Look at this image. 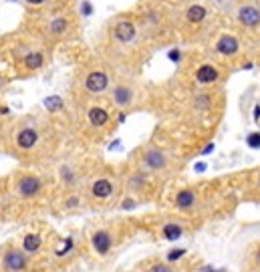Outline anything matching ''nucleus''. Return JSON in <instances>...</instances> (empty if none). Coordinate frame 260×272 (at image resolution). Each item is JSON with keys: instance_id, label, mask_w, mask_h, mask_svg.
Masks as SVG:
<instances>
[{"instance_id": "1", "label": "nucleus", "mask_w": 260, "mask_h": 272, "mask_svg": "<svg viewBox=\"0 0 260 272\" xmlns=\"http://www.w3.org/2000/svg\"><path fill=\"white\" fill-rule=\"evenodd\" d=\"M28 266V258L22 250L8 246L2 254V268L6 272H24Z\"/></svg>"}, {"instance_id": "2", "label": "nucleus", "mask_w": 260, "mask_h": 272, "mask_svg": "<svg viewBox=\"0 0 260 272\" xmlns=\"http://www.w3.org/2000/svg\"><path fill=\"white\" fill-rule=\"evenodd\" d=\"M41 190H43V182H41L39 175H33V173L22 175V177L18 179V184H16V194H18L22 200L37 198V196L41 194Z\"/></svg>"}, {"instance_id": "3", "label": "nucleus", "mask_w": 260, "mask_h": 272, "mask_svg": "<svg viewBox=\"0 0 260 272\" xmlns=\"http://www.w3.org/2000/svg\"><path fill=\"white\" fill-rule=\"evenodd\" d=\"M91 246H93V252L99 254V256H107L113 248V234L111 230L101 228V230H95L93 236H91Z\"/></svg>"}, {"instance_id": "4", "label": "nucleus", "mask_w": 260, "mask_h": 272, "mask_svg": "<svg viewBox=\"0 0 260 272\" xmlns=\"http://www.w3.org/2000/svg\"><path fill=\"white\" fill-rule=\"evenodd\" d=\"M107 87H109V77L103 71H91L85 77V89L91 95H101V93L107 91Z\"/></svg>"}, {"instance_id": "5", "label": "nucleus", "mask_w": 260, "mask_h": 272, "mask_svg": "<svg viewBox=\"0 0 260 272\" xmlns=\"http://www.w3.org/2000/svg\"><path fill=\"white\" fill-rule=\"evenodd\" d=\"M238 22L246 28H254L260 24V8L256 4H244L238 8Z\"/></svg>"}, {"instance_id": "6", "label": "nucleus", "mask_w": 260, "mask_h": 272, "mask_svg": "<svg viewBox=\"0 0 260 272\" xmlns=\"http://www.w3.org/2000/svg\"><path fill=\"white\" fill-rule=\"evenodd\" d=\"M135 35H137V31H135V24H133L131 20H119V22L115 24V28H113V37H115V41L121 43V45L133 43Z\"/></svg>"}, {"instance_id": "7", "label": "nucleus", "mask_w": 260, "mask_h": 272, "mask_svg": "<svg viewBox=\"0 0 260 272\" xmlns=\"http://www.w3.org/2000/svg\"><path fill=\"white\" fill-rule=\"evenodd\" d=\"M174 204H176V208L180 212H192L196 208V204H198V194L192 188H184V190H180L176 194Z\"/></svg>"}, {"instance_id": "8", "label": "nucleus", "mask_w": 260, "mask_h": 272, "mask_svg": "<svg viewBox=\"0 0 260 272\" xmlns=\"http://www.w3.org/2000/svg\"><path fill=\"white\" fill-rule=\"evenodd\" d=\"M141 163H143V167H146V169L159 171V169H163V167L167 165V158H165V154H163L161 149H157V147H152V149H148V152L143 154V158H141Z\"/></svg>"}, {"instance_id": "9", "label": "nucleus", "mask_w": 260, "mask_h": 272, "mask_svg": "<svg viewBox=\"0 0 260 272\" xmlns=\"http://www.w3.org/2000/svg\"><path fill=\"white\" fill-rule=\"evenodd\" d=\"M37 143H39V131H37L35 127H24V129L18 131V135H16V145H18V149L28 152V149H33Z\"/></svg>"}, {"instance_id": "10", "label": "nucleus", "mask_w": 260, "mask_h": 272, "mask_svg": "<svg viewBox=\"0 0 260 272\" xmlns=\"http://www.w3.org/2000/svg\"><path fill=\"white\" fill-rule=\"evenodd\" d=\"M238 49H240V43L232 35H222L216 41V51L220 54H224V56H234V54L238 53Z\"/></svg>"}, {"instance_id": "11", "label": "nucleus", "mask_w": 260, "mask_h": 272, "mask_svg": "<svg viewBox=\"0 0 260 272\" xmlns=\"http://www.w3.org/2000/svg\"><path fill=\"white\" fill-rule=\"evenodd\" d=\"M113 192H115V186H113V182L107 179V177L95 179L93 186H91V194H93L95 200H107V198L113 196Z\"/></svg>"}, {"instance_id": "12", "label": "nucleus", "mask_w": 260, "mask_h": 272, "mask_svg": "<svg viewBox=\"0 0 260 272\" xmlns=\"http://www.w3.org/2000/svg\"><path fill=\"white\" fill-rule=\"evenodd\" d=\"M111 99H113V103H115L117 107H127V105H131V101H133V91H131V87H127V85H117V87L113 89Z\"/></svg>"}, {"instance_id": "13", "label": "nucleus", "mask_w": 260, "mask_h": 272, "mask_svg": "<svg viewBox=\"0 0 260 272\" xmlns=\"http://www.w3.org/2000/svg\"><path fill=\"white\" fill-rule=\"evenodd\" d=\"M196 81L202 83V85L216 83V81H218V69H216L214 65H202V67H198V71H196Z\"/></svg>"}, {"instance_id": "14", "label": "nucleus", "mask_w": 260, "mask_h": 272, "mask_svg": "<svg viewBox=\"0 0 260 272\" xmlns=\"http://www.w3.org/2000/svg\"><path fill=\"white\" fill-rule=\"evenodd\" d=\"M182 236H184V226H182V224H178V222H167V224H163V228H161V238H163V240L176 242V240H180Z\"/></svg>"}, {"instance_id": "15", "label": "nucleus", "mask_w": 260, "mask_h": 272, "mask_svg": "<svg viewBox=\"0 0 260 272\" xmlns=\"http://www.w3.org/2000/svg\"><path fill=\"white\" fill-rule=\"evenodd\" d=\"M87 117H89V123L93 127H97V129H101V127H105L109 123V113L103 107H91L89 113H87Z\"/></svg>"}, {"instance_id": "16", "label": "nucleus", "mask_w": 260, "mask_h": 272, "mask_svg": "<svg viewBox=\"0 0 260 272\" xmlns=\"http://www.w3.org/2000/svg\"><path fill=\"white\" fill-rule=\"evenodd\" d=\"M41 246H43V238H41L39 234H26V236L22 238V250H24L26 254L39 252Z\"/></svg>"}, {"instance_id": "17", "label": "nucleus", "mask_w": 260, "mask_h": 272, "mask_svg": "<svg viewBox=\"0 0 260 272\" xmlns=\"http://www.w3.org/2000/svg\"><path fill=\"white\" fill-rule=\"evenodd\" d=\"M206 14H208V10H206L202 4H192V6L188 8V12H186V18H188V22L200 24V22L206 18Z\"/></svg>"}, {"instance_id": "18", "label": "nucleus", "mask_w": 260, "mask_h": 272, "mask_svg": "<svg viewBox=\"0 0 260 272\" xmlns=\"http://www.w3.org/2000/svg\"><path fill=\"white\" fill-rule=\"evenodd\" d=\"M43 65H45V56H43V53H39V51H33V53H28L24 56V67L28 71H37Z\"/></svg>"}, {"instance_id": "19", "label": "nucleus", "mask_w": 260, "mask_h": 272, "mask_svg": "<svg viewBox=\"0 0 260 272\" xmlns=\"http://www.w3.org/2000/svg\"><path fill=\"white\" fill-rule=\"evenodd\" d=\"M146 272H178L171 264H167V262H152Z\"/></svg>"}, {"instance_id": "20", "label": "nucleus", "mask_w": 260, "mask_h": 272, "mask_svg": "<svg viewBox=\"0 0 260 272\" xmlns=\"http://www.w3.org/2000/svg\"><path fill=\"white\" fill-rule=\"evenodd\" d=\"M45 107L49 109V111H61V109L65 107V103H63L61 97L52 95V97H47V99H45Z\"/></svg>"}, {"instance_id": "21", "label": "nucleus", "mask_w": 260, "mask_h": 272, "mask_svg": "<svg viewBox=\"0 0 260 272\" xmlns=\"http://www.w3.org/2000/svg\"><path fill=\"white\" fill-rule=\"evenodd\" d=\"M61 179H63L65 186H73L75 184V173H73V169L69 165H63L61 167Z\"/></svg>"}, {"instance_id": "22", "label": "nucleus", "mask_w": 260, "mask_h": 272, "mask_svg": "<svg viewBox=\"0 0 260 272\" xmlns=\"http://www.w3.org/2000/svg\"><path fill=\"white\" fill-rule=\"evenodd\" d=\"M67 31V18H54L51 22V33L52 35H63Z\"/></svg>"}, {"instance_id": "23", "label": "nucleus", "mask_w": 260, "mask_h": 272, "mask_svg": "<svg viewBox=\"0 0 260 272\" xmlns=\"http://www.w3.org/2000/svg\"><path fill=\"white\" fill-rule=\"evenodd\" d=\"M184 254H186V250H184V248H180V250H169V252H167V256H165V262H167V264H171V262L180 260Z\"/></svg>"}, {"instance_id": "24", "label": "nucleus", "mask_w": 260, "mask_h": 272, "mask_svg": "<svg viewBox=\"0 0 260 272\" xmlns=\"http://www.w3.org/2000/svg\"><path fill=\"white\" fill-rule=\"evenodd\" d=\"M246 143H248L252 149H258V147H260V131H254V133H250V135L246 137Z\"/></svg>"}, {"instance_id": "25", "label": "nucleus", "mask_w": 260, "mask_h": 272, "mask_svg": "<svg viewBox=\"0 0 260 272\" xmlns=\"http://www.w3.org/2000/svg\"><path fill=\"white\" fill-rule=\"evenodd\" d=\"M81 12H83V16H89V14L93 12V6H91L89 0H83V4H81Z\"/></svg>"}, {"instance_id": "26", "label": "nucleus", "mask_w": 260, "mask_h": 272, "mask_svg": "<svg viewBox=\"0 0 260 272\" xmlns=\"http://www.w3.org/2000/svg\"><path fill=\"white\" fill-rule=\"evenodd\" d=\"M135 206V202L131 200V198H125V202L121 204V210H129V208H133Z\"/></svg>"}, {"instance_id": "27", "label": "nucleus", "mask_w": 260, "mask_h": 272, "mask_svg": "<svg viewBox=\"0 0 260 272\" xmlns=\"http://www.w3.org/2000/svg\"><path fill=\"white\" fill-rule=\"evenodd\" d=\"M169 58H171V61H180V58H182V53H180L178 49H174V51H169Z\"/></svg>"}, {"instance_id": "28", "label": "nucleus", "mask_w": 260, "mask_h": 272, "mask_svg": "<svg viewBox=\"0 0 260 272\" xmlns=\"http://www.w3.org/2000/svg\"><path fill=\"white\" fill-rule=\"evenodd\" d=\"M252 258H254V264L260 268V246H256V252H254V256H252Z\"/></svg>"}, {"instance_id": "29", "label": "nucleus", "mask_w": 260, "mask_h": 272, "mask_svg": "<svg viewBox=\"0 0 260 272\" xmlns=\"http://www.w3.org/2000/svg\"><path fill=\"white\" fill-rule=\"evenodd\" d=\"M26 2H28V4H43L45 0H26Z\"/></svg>"}, {"instance_id": "30", "label": "nucleus", "mask_w": 260, "mask_h": 272, "mask_svg": "<svg viewBox=\"0 0 260 272\" xmlns=\"http://www.w3.org/2000/svg\"><path fill=\"white\" fill-rule=\"evenodd\" d=\"M2 87H4V81H2V77H0V89H2Z\"/></svg>"}, {"instance_id": "31", "label": "nucleus", "mask_w": 260, "mask_h": 272, "mask_svg": "<svg viewBox=\"0 0 260 272\" xmlns=\"http://www.w3.org/2000/svg\"><path fill=\"white\" fill-rule=\"evenodd\" d=\"M258 186H260V173H258Z\"/></svg>"}, {"instance_id": "32", "label": "nucleus", "mask_w": 260, "mask_h": 272, "mask_svg": "<svg viewBox=\"0 0 260 272\" xmlns=\"http://www.w3.org/2000/svg\"><path fill=\"white\" fill-rule=\"evenodd\" d=\"M220 2H222V0H220Z\"/></svg>"}]
</instances>
